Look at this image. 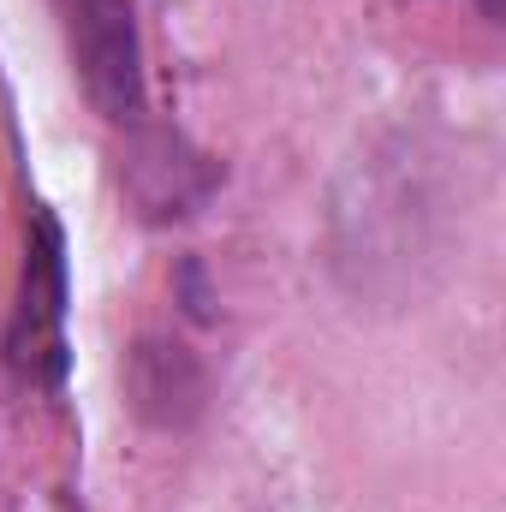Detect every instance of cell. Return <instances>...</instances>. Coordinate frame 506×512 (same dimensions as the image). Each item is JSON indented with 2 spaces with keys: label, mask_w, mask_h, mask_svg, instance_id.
Wrapping results in <instances>:
<instances>
[{
  "label": "cell",
  "mask_w": 506,
  "mask_h": 512,
  "mask_svg": "<svg viewBox=\"0 0 506 512\" xmlns=\"http://www.w3.org/2000/svg\"><path fill=\"white\" fill-rule=\"evenodd\" d=\"M209 399V376L191 358V346L179 340H143L131 352V405L155 423V429H185L197 423Z\"/></svg>",
  "instance_id": "cell-4"
},
{
  "label": "cell",
  "mask_w": 506,
  "mask_h": 512,
  "mask_svg": "<svg viewBox=\"0 0 506 512\" xmlns=\"http://www.w3.org/2000/svg\"><path fill=\"white\" fill-rule=\"evenodd\" d=\"M435 251V191L411 149H376L334 197V256L358 292H405Z\"/></svg>",
  "instance_id": "cell-1"
},
{
  "label": "cell",
  "mask_w": 506,
  "mask_h": 512,
  "mask_svg": "<svg viewBox=\"0 0 506 512\" xmlns=\"http://www.w3.org/2000/svg\"><path fill=\"white\" fill-rule=\"evenodd\" d=\"M60 352H66V251H60V227L48 215H36L24 292H18V322H12V358L30 376L54 382Z\"/></svg>",
  "instance_id": "cell-3"
},
{
  "label": "cell",
  "mask_w": 506,
  "mask_h": 512,
  "mask_svg": "<svg viewBox=\"0 0 506 512\" xmlns=\"http://www.w3.org/2000/svg\"><path fill=\"white\" fill-rule=\"evenodd\" d=\"M66 24L72 66L84 78V96L102 120L137 126L143 120V36L131 0H54Z\"/></svg>",
  "instance_id": "cell-2"
}]
</instances>
